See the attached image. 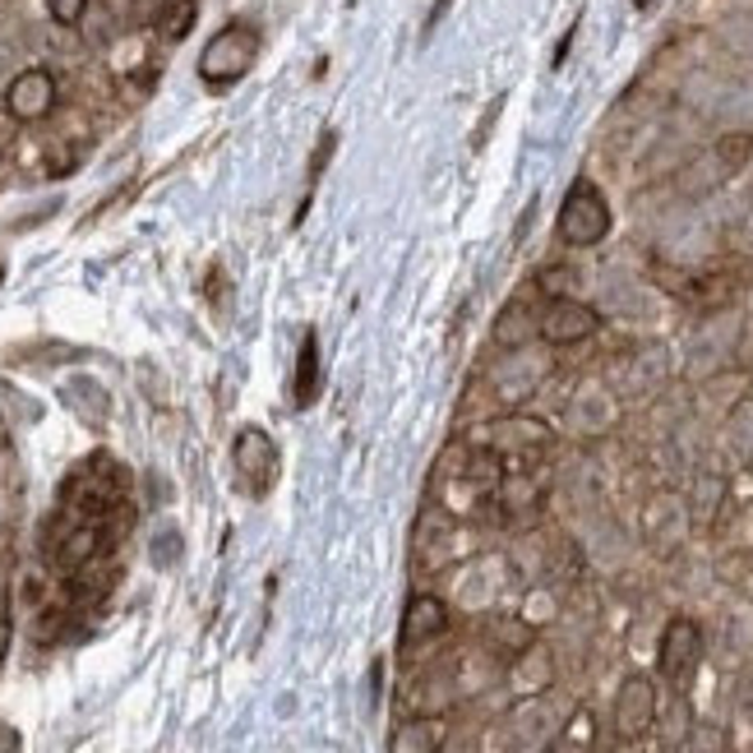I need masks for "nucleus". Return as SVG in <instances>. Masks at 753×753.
Segmentation results:
<instances>
[{
	"mask_svg": "<svg viewBox=\"0 0 753 753\" xmlns=\"http://www.w3.org/2000/svg\"><path fill=\"white\" fill-rule=\"evenodd\" d=\"M615 232V213H610V199L606 190L596 185L591 176H578L569 185V195H564L559 213H555V236L559 245L569 250H596L606 245V236Z\"/></svg>",
	"mask_w": 753,
	"mask_h": 753,
	"instance_id": "obj_1",
	"label": "nucleus"
},
{
	"mask_svg": "<svg viewBox=\"0 0 753 753\" xmlns=\"http://www.w3.org/2000/svg\"><path fill=\"white\" fill-rule=\"evenodd\" d=\"M255 60H260V33L250 23H227V28H217L208 47L199 51V79L208 88H227V84L245 79Z\"/></svg>",
	"mask_w": 753,
	"mask_h": 753,
	"instance_id": "obj_2",
	"label": "nucleus"
},
{
	"mask_svg": "<svg viewBox=\"0 0 753 753\" xmlns=\"http://www.w3.org/2000/svg\"><path fill=\"white\" fill-rule=\"evenodd\" d=\"M703 652H707L703 624L688 615H675V619H666L662 643H656V675H662L675 694H688V684H694V675L703 666Z\"/></svg>",
	"mask_w": 753,
	"mask_h": 753,
	"instance_id": "obj_3",
	"label": "nucleus"
},
{
	"mask_svg": "<svg viewBox=\"0 0 753 753\" xmlns=\"http://www.w3.org/2000/svg\"><path fill=\"white\" fill-rule=\"evenodd\" d=\"M656 716H662V688H656L652 675L634 671L624 675L615 688V703H610V726L619 744H643L656 731Z\"/></svg>",
	"mask_w": 753,
	"mask_h": 753,
	"instance_id": "obj_4",
	"label": "nucleus"
},
{
	"mask_svg": "<svg viewBox=\"0 0 753 753\" xmlns=\"http://www.w3.org/2000/svg\"><path fill=\"white\" fill-rule=\"evenodd\" d=\"M694 531V499L679 490H656L643 505V541L656 555H675Z\"/></svg>",
	"mask_w": 753,
	"mask_h": 753,
	"instance_id": "obj_5",
	"label": "nucleus"
},
{
	"mask_svg": "<svg viewBox=\"0 0 753 753\" xmlns=\"http://www.w3.org/2000/svg\"><path fill=\"white\" fill-rule=\"evenodd\" d=\"M574 707H564L555 694H537V698H518V707L509 712V744L514 753H546V744L564 731Z\"/></svg>",
	"mask_w": 753,
	"mask_h": 753,
	"instance_id": "obj_6",
	"label": "nucleus"
},
{
	"mask_svg": "<svg viewBox=\"0 0 753 753\" xmlns=\"http://www.w3.org/2000/svg\"><path fill=\"white\" fill-rule=\"evenodd\" d=\"M550 439H555L550 426L527 412H509L495 426H486V449L499 453V462H509V467H531L550 449Z\"/></svg>",
	"mask_w": 753,
	"mask_h": 753,
	"instance_id": "obj_7",
	"label": "nucleus"
},
{
	"mask_svg": "<svg viewBox=\"0 0 753 753\" xmlns=\"http://www.w3.org/2000/svg\"><path fill=\"white\" fill-rule=\"evenodd\" d=\"M232 462H236V481L250 499H264L277 481V444L268 439L264 426H241L236 444H232Z\"/></svg>",
	"mask_w": 753,
	"mask_h": 753,
	"instance_id": "obj_8",
	"label": "nucleus"
},
{
	"mask_svg": "<svg viewBox=\"0 0 753 753\" xmlns=\"http://www.w3.org/2000/svg\"><path fill=\"white\" fill-rule=\"evenodd\" d=\"M537 329L546 348H578V342L596 338V329H602V310L578 296H550L537 310Z\"/></svg>",
	"mask_w": 753,
	"mask_h": 753,
	"instance_id": "obj_9",
	"label": "nucleus"
},
{
	"mask_svg": "<svg viewBox=\"0 0 753 753\" xmlns=\"http://www.w3.org/2000/svg\"><path fill=\"white\" fill-rule=\"evenodd\" d=\"M546 374H550V356L537 352V342H531V348H518V352H505V361H499L495 374H490V380H495V398L518 407V402H527L531 393L546 384Z\"/></svg>",
	"mask_w": 753,
	"mask_h": 753,
	"instance_id": "obj_10",
	"label": "nucleus"
},
{
	"mask_svg": "<svg viewBox=\"0 0 753 753\" xmlns=\"http://www.w3.org/2000/svg\"><path fill=\"white\" fill-rule=\"evenodd\" d=\"M449 634V606L439 602L434 591H417L402 610V652H417L430 647Z\"/></svg>",
	"mask_w": 753,
	"mask_h": 753,
	"instance_id": "obj_11",
	"label": "nucleus"
},
{
	"mask_svg": "<svg viewBox=\"0 0 753 753\" xmlns=\"http://www.w3.org/2000/svg\"><path fill=\"white\" fill-rule=\"evenodd\" d=\"M6 107H10L14 120H42V116H51V107H56V79H51V70H42V66L19 70L10 79V88H6Z\"/></svg>",
	"mask_w": 753,
	"mask_h": 753,
	"instance_id": "obj_12",
	"label": "nucleus"
},
{
	"mask_svg": "<svg viewBox=\"0 0 753 753\" xmlns=\"http://www.w3.org/2000/svg\"><path fill=\"white\" fill-rule=\"evenodd\" d=\"M509 688L514 698H537L555 688V652L546 643H531L509 662Z\"/></svg>",
	"mask_w": 753,
	"mask_h": 753,
	"instance_id": "obj_13",
	"label": "nucleus"
},
{
	"mask_svg": "<svg viewBox=\"0 0 753 753\" xmlns=\"http://www.w3.org/2000/svg\"><path fill=\"white\" fill-rule=\"evenodd\" d=\"M481 643H486V652L495 656V662L509 666L518 652H527L531 643H537V624L518 619V615H490V619L481 624Z\"/></svg>",
	"mask_w": 753,
	"mask_h": 753,
	"instance_id": "obj_14",
	"label": "nucleus"
},
{
	"mask_svg": "<svg viewBox=\"0 0 753 753\" xmlns=\"http://www.w3.org/2000/svg\"><path fill=\"white\" fill-rule=\"evenodd\" d=\"M615 417H619L615 393H610V389H602V384L578 389V393H574V402H569V421H574V430H578V434H606V430L615 426Z\"/></svg>",
	"mask_w": 753,
	"mask_h": 753,
	"instance_id": "obj_15",
	"label": "nucleus"
},
{
	"mask_svg": "<svg viewBox=\"0 0 753 753\" xmlns=\"http://www.w3.org/2000/svg\"><path fill=\"white\" fill-rule=\"evenodd\" d=\"M389 753H444V721L439 716H407L389 740Z\"/></svg>",
	"mask_w": 753,
	"mask_h": 753,
	"instance_id": "obj_16",
	"label": "nucleus"
},
{
	"mask_svg": "<svg viewBox=\"0 0 753 753\" xmlns=\"http://www.w3.org/2000/svg\"><path fill=\"white\" fill-rule=\"evenodd\" d=\"M320 398V333L305 329L301 333V348H296V374H292V402L305 407Z\"/></svg>",
	"mask_w": 753,
	"mask_h": 753,
	"instance_id": "obj_17",
	"label": "nucleus"
},
{
	"mask_svg": "<svg viewBox=\"0 0 753 753\" xmlns=\"http://www.w3.org/2000/svg\"><path fill=\"white\" fill-rule=\"evenodd\" d=\"M495 342H499L505 352H518V348H531V342H541L537 310H527V305H509L505 315L495 320Z\"/></svg>",
	"mask_w": 753,
	"mask_h": 753,
	"instance_id": "obj_18",
	"label": "nucleus"
},
{
	"mask_svg": "<svg viewBox=\"0 0 753 753\" xmlns=\"http://www.w3.org/2000/svg\"><path fill=\"white\" fill-rule=\"evenodd\" d=\"M694 707H688V694H675L666 707H662V716H656V731H662V749L666 753H679L684 744H688V735H694Z\"/></svg>",
	"mask_w": 753,
	"mask_h": 753,
	"instance_id": "obj_19",
	"label": "nucleus"
},
{
	"mask_svg": "<svg viewBox=\"0 0 753 753\" xmlns=\"http://www.w3.org/2000/svg\"><path fill=\"white\" fill-rule=\"evenodd\" d=\"M591 749H596V716L587 707H574L564 731L546 744V753H591Z\"/></svg>",
	"mask_w": 753,
	"mask_h": 753,
	"instance_id": "obj_20",
	"label": "nucleus"
},
{
	"mask_svg": "<svg viewBox=\"0 0 753 753\" xmlns=\"http://www.w3.org/2000/svg\"><path fill=\"white\" fill-rule=\"evenodd\" d=\"M726 449L740 467H753V398L735 402V412L726 417Z\"/></svg>",
	"mask_w": 753,
	"mask_h": 753,
	"instance_id": "obj_21",
	"label": "nucleus"
},
{
	"mask_svg": "<svg viewBox=\"0 0 753 753\" xmlns=\"http://www.w3.org/2000/svg\"><path fill=\"white\" fill-rule=\"evenodd\" d=\"M726 731L721 726H694V735H688V744L679 753H726Z\"/></svg>",
	"mask_w": 753,
	"mask_h": 753,
	"instance_id": "obj_22",
	"label": "nucleus"
},
{
	"mask_svg": "<svg viewBox=\"0 0 753 753\" xmlns=\"http://www.w3.org/2000/svg\"><path fill=\"white\" fill-rule=\"evenodd\" d=\"M176 559H180V531L163 527L158 537H153V564H158V569H172Z\"/></svg>",
	"mask_w": 753,
	"mask_h": 753,
	"instance_id": "obj_23",
	"label": "nucleus"
},
{
	"mask_svg": "<svg viewBox=\"0 0 753 753\" xmlns=\"http://www.w3.org/2000/svg\"><path fill=\"white\" fill-rule=\"evenodd\" d=\"M574 277H578L574 268H546V273L537 277V287L546 292V301H550V296H574V292H569V282H574Z\"/></svg>",
	"mask_w": 753,
	"mask_h": 753,
	"instance_id": "obj_24",
	"label": "nucleus"
},
{
	"mask_svg": "<svg viewBox=\"0 0 753 753\" xmlns=\"http://www.w3.org/2000/svg\"><path fill=\"white\" fill-rule=\"evenodd\" d=\"M47 10H51V19H56V23L75 28V23L88 14V0H47Z\"/></svg>",
	"mask_w": 753,
	"mask_h": 753,
	"instance_id": "obj_25",
	"label": "nucleus"
},
{
	"mask_svg": "<svg viewBox=\"0 0 753 753\" xmlns=\"http://www.w3.org/2000/svg\"><path fill=\"white\" fill-rule=\"evenodd\" d=\"M574 38H578V23H569V33L559 38V47H555V66H564V60H569V47H574Z\"/></svg>",
	"mask_w": 753,
	"mask_h": 753,
	"instance_id": "obj_26",
	"label": "nucleus"
},
{
	"mask_svg": "<svg viewBox=\"0 0 753 753\" xmlns=\"http://www.w3.org/2000/svg\"><path fill=\"white\" fill-rule=\"evenodd\" d=\"M444 10H449V0H434V10L426 14V38L434 33V23H439V19H444Z\"/></svg>",
	"mask_w": 753,
	"mask_h": 753,
	"instance_id": "obj_27",
	"label": "nucleus"
},
{
	"mask_svg": "<svg viewBox=\"0 0 753 753\" xmlns=\"http://www.w3.org/2000/svg\"><path fill=\"white\" fill-rule=\"evenodd\" d=\"M0 753H19V735L6 726V731H0Z\"/></svg>",
	"mask_w": 753,
	"mask_h": 753,
	"instance_id": "obj_28",
	"label": "nucleus"
},
{
	"mask_svg": "<svg viewBox=\"0 0 753 753\" xmlns=\"http://www.w3.org/2000/svg\"><path fill=\"white\" fill-rule=\"evenodd\" d=\"M656 6V0H634V10H652Z\"/></svg>",
	"mask_w": 753,
	"mask_h": 753,
	"instance_id": "obj_29",
	"label": "nucleus"
},
{
	"mask_svg": "<svg viewBox=\"0 0 753 753\" xmlns=\"http://www.w3.org/2000/svg\"><path fill=\"white\" fill-rule=\"evenodd\" d=\"M0 522H6V495H0Z\"/></svg>",
	"mask_w": 753,
	"mask_h": 753,
	"instance_id": "obj_30",
	"label": "nucleus"
},
{
	"mask_svg": "<svg viewBox=\"0 0 753 753\" xmlns=\"http://www.w3.org/2000/svg\"><path fill=\"white\" fill-rule=\"evenodd\" d=\"M634 749H638V744H624V753H634Z\"/></svg>",
	"mask_w": 753,
	"mask_h": 753,
	"instance_id": "obj_31",
	"label": "nucleus"
}]
</instances>
